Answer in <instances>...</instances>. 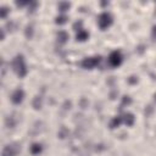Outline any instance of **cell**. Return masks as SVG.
<instances>
[{"instance_id": "1", "label": "cell", "mask_w": 156, "mask_h": 156, "mask_svg": "<svg viewBox=\"0 0 156 156\" xmlns=\"http://www.w3.org/2000/svg\"><path fill=\"white\" fill-rule=\"evenodd\" d=\"M11 66H12V69L13 72L20 77V78H23L26 77L28 69H27V66H26V62H24V56L22 54H18L13 57L12 62H11Z\"/></svg>"}, {"instance_id": "2", "label": "cell", "mask_w": 156, "mask_h": 156, "mask_svg": "<svg viewBox=\"0 0 156 156\" xmlns=\"http://www.w3.org/2000/svg\"><path fill=\"white\" fill-rule=\"evenodd\" d=\"M112 22H113L112 16H111L108 12H102V13L98 17V24H99L100 29H102V30L107 29V28L112 24Z\"/></svg>"}, {"instance_id": "3", "label": "cell", "mask_w": 156, "mask_h": 156, "mask_svg": "<svg viewBox=\"0 0 156 156\" xmlns=\"http://www.w3.org/2000/svg\"><path fill=\"white\" fill-rule=\"evenodd\" d=\"M107 61H108V65H110L111 67H118V66H121V63H122V61H123V56H122L121 51L115 50V51H112V52L110 54Z\"/></svg>"}, {"instance_id": "4", "label": "cell", "mask_w": 156, "mask_h": 156, "mask_svg": "<svg viewBox=\"0 0 156 156\" xmlns=\"http://www.w3.org/2000/svg\"><path fill=\"white\" fill-rule=\"evenodd\" d=\"M100 61H101V56H91V57H85L80 65L85 69H93L100 63Z\"/></svg>"}, {"instance_id": "5", "label": "cell", "mask_w": 156, "mask_h": 156, "mask_svg": "<svg viewBox=\"0 0 156 156\" xmlns=\"http://www.w3.org/2000/svg\"><path fill=\"white\" fill-rule=\"evenodd\" d=\"M21 151V146L18 144H11V145H5L2 149V155L1 156H16Z\"/></svg>"}, {"instance_id": "6", "label": "cell", "mask_w": 156, "mask_h": 156, "mask_svg": "<svg viewBox=\"0 0 156 156\" xmlns=\"http://www.w3.org/2000/svg\"><path fill=\"white\" fill-rule=\"evenodd\" d=\"M23 99H24V91H23L21 88L13 90V93L11 94V101H12V104H15V105L22 104Z\"/></svg>"}, {"instance_id": "7", "label": "cell", "mask_w": 156, "mask_h": 156, "mask_svg": "<svg viewBox=\"0 0 156 156\" xmlns=\"http://www.w3.org/2000/svg\"><path fill=\"white\" fill-rule=\"evenodd\" d=\"M43 151V145L40 143H33L30 146H29V152L32 155H39L40 152Z\"/></svg>"}, {"instance_id": "8", "label": "cell", "mask_w": 156, "mask_h": 156, "mask_svg": "<svg viewBox=\"0 0 156 156\" xmlns=\"http://www.w3.org/2000/svg\"><path fill=\"white\" fill-rule=\"evenodd\" d=\"M68 38H69V35H68V33L65 32V30H58L57 34H56V39H57V41H58L60 44H65V43L68 40Z\"/></svg>"}, {"instance_id": "9", "label": "cell", "mask_w": 156, "mask_h": 156, "mask_svg": "<svg viewBox=\"0 0 156 156\" xmlns=\"http://www.w3.org/2000/svg\"><path fill=\"white\" fill-rule=\"evenodd\" d=\"M122 118H123V122H124L127 126H133V124H134L135 117H134L133 113H130V112H126V113L123 115Z\"/></svg>"}, {"instance_id": "10", "label": "cell", "mask_w": 156, "mask_h": 156, "mask_svg": "<svg viewBox=\"0 0 156 156\" xmlns=\"http://www.w3.org/2000/svg\"><path fill=\"white\" fill-rule=\"evenodd\" d=\"M88 38H89V33H88L87 30H84V29H80V30L77 32V34H76V39H77L78 41H85Z\"/></svg>"}, {"instance_id": "11", "label": "cell", "mask_w": 156, "mask_h": 156, "mask_svg": "<svg viewBox=\"0 0 156 156\" xmlns=\"http://www.w3.org/2000/svg\"><path fill=\"white\" fill-rule=\"evenodd\" d=\"M32 106H33L35 110H40L41 106H43V99H41V96H39V95L34 96V99H33V101H32Z\"/></svg>"}, {"instance_id": "12", "label": "cell", "mask_w": 156, "mask_h": 156, "mask_svg": "<svg viewBox=\"0 0 156 156\" xmlns=\"http://www.w3.org/2000/svg\"><path fill=\"white\" fill-rule=\"evenodd\" d=\"M122 122H123V118H122L121 116L113 117V118L111 119V122H110V128H111V129H115V128L119 127V124H121Z\"/></svg>"}, {"instance_id": "13", "label": "cell", "mask_w": 156, "mask_h": 156, "mask_svg": "<svg viewBox=\"0 0 156 156\" xmlns=\"http://www.w3.org/2000/svg\"><path fill=\"white\" fill-rule=\"evenodd\" d=\"M33 34H34V28L32 24H27L26 26V29H24V35L27 39H32L33 38Z\"/></svg>"}, {"instance_id": "14", "label": "cell", "mask_w": 156, "mask_h": 156, "mask_svg": "<svg viewBox=\"0 0 156 156\" xmlns=\"http://www.w3.org/2000/svg\"><path fill=\"white\" fill-rule=\"evenodd\" d=\"M69 7H71V2H66V1L58 2V5H57V9L60 12H66V11H68Z\"/></svg>"}, {"instance_id": "15", "label": "cell", "mask_w": 156, "mask_h": 156, "mask_svg": "<svg viewBox=\"0 0 156 156\" xmlns=\"http://www.w3.org/2000/svg\"><path fill=\"white\" fill-rule=\"evenodd\" d=\"M5 126H6L7 128H13V127L16 126V121H15L13 116L6 117V119H5Z\"/></svg>"}, {"instance_id": "16", "label": "cell", "mask_w": 156, "mask_h": 156, "mask_svg": "<svg viewBox=\"0 0 156 156\" xmlns=\"http://www.w3.org/2000/svg\"><path fill=\"white\" fill-rule=\"evenodd\" d=\"M67 21H68V17L66 15H61V16H57L55 18V23L56 24H65Z\"/></svg>"}, {"instance_id": "17", "label": "cell", "mask_w": 156, "mask_h": 156, "mask_svg": "<svg viewBox=\"0 0 156 156\" xmlns=\"http://www.w3.org/2000/svg\"><path fill=\"white\" fill-rule=\"evenodd\" d=\"M10 12V9L9 7H6V6H1V9H0V17L2 18V20H5L6 17H7V13Z\"/></svg>"}, {"instance_id": "18", "label": "cell", "mask_w": 156, "mask_h": 156, "mask_svg": "<svg viewBox=\"0 0 156 156\" xmlns=\"http://www.w3.org/2000/svg\"><path fill=\"white\" fill-rule=\"evenodd\" d=\"M67 134H68V130H67L65 127H61V129H60V130H58V133H57V135H58L61 139L66 138V136H67Z\"/></svg>"}, {"instance_id": "19", "label": "cell", "mask_w": 156, "mask_h": 156, "mask_svg": "<svg viewBox=\"0 0 156 156\" xmlns=\"http://www.w3.org/2000/svg\"><path fill=\"white\" fill-rule=\"evenodd\" d=\"M132 102V99H130V96H128V95H124L123 98H122V104H121V106H124V105H129Z\"/></svg>"}, {"instance_id": "20", "label": "cell", "mask_w": 156, "mask_h": 156, "mask_svg": "<svg viewBox=\"0 0 156 156\" xmlns=\"http://www.w3.org/2000/svg\"><path fill=\"white\" fill-rule=\"evenodd\" d=\"M88 105H89V101H88V99H85V98H82V99L79 100V106H80L82 108H87V107H88Z\"/></svg>"}, {"instance_id": "21", "label": "cell", "mask_w": 156, "mask_h": 156, "mask_svg": "<svg viewBox=\"0 0 156 156\" xmlns=\"http://www.w3.org/2000/svg\"><path fill=\"white\" fill-rule=\"evenodd\" d=\"M37 2L35 1H29V4H28V12H34V10H35V7H37Z\"/></svg>"}, {"instance_id": "22", "label": "cell", "mask_w": 156, "mask_h": 156, "mask_svg": "<svg viewBox=\"0 0 156 156\" xmlns=\"http://www.w3.org/2000/svg\"><path fill=\"white\" fill-rule=\"evenodd\" d=\"M151 40L156 43V24H154L151 28Z\"/></svg>"}, {"instance_id": "23", "label": "cell", "mask_w": 156, "mask_h": 156, "mask_svg": "<svg viewBox=\"0 0 156 156\" xmlns=\"http://www.w3.org/2000/svg\"><path fill=\"white\" fill-rule=\"evenodd\" d=\"M82 24H83V22H82V21L76 22V23L73 24V29H74V30H77V32H79L80 29H83V28H82Z\"/></svg>"}, {"instance_id": "24", "label": "cell", "mask_w": 156, "mask_h": 156, "mask_svg": "<svg viewBox=\"0 0 156 156\" xmlns=\"http://www.w3.org/2000/svg\"><path fill=\"white\" fill-rule=\"evenodd\" d=\"M127 82H128L129 84H136V83H138V77H136V76H130V77L127 79Z\"/></svg>"}, {"instance_id": "25", "label": "cell", "mask_w": 156, "mask_h": 156, "mask_svg": "<svg viewBox=\"0 0 156 156\" xmlns=\"http://www.w3.org/2000/svg\"><path fill=\"white\" fill-rule=\"evenodd\" d=\"M152 112H154V107H152L151 105L146 106V108H145V116H146V117H149V116H150Z\"/></svg>"}, {"instance_id": "26", "label": "cell", "mask_w": 156, "mask_h": 156, "mask_svg": "<svg viewBox=\"0 0 156 156\" xmlns=\"http://www.w3.org/2000/svg\"><path fill=\"white\" fill-rule=\"evenodd\" d=\"M138 52H139V54H143V52H144V46H143V45H140V46L138 48Z\"/></svg>"}, {"instance_id": "27", "label": "cell", "mask_w": 156, "mask_h": 156, "mask_svg": "<svg viewBox=\"0 0 156 156\" xmlns=\"http://www.w3.org/2000/svg\"><path fill=\"white\" fill-rule=\"evenodd\" d=\"M5 39V30H4V28L1 29V40H4Z\"/></svg>"}, {"instance_id": "28", "label": "cell", "mask_w": 156, "mask_h": 156, "mask_svg": "<svg viewBox=\"0 0 156 156\" xmlns=\"http://www.w3.org/2000/svg\"><path fill=\"white\" fill-rule=\"evenodd\" d=\"M154 101H155V102H156V93H155V94H154Z\"/></svg>"}]
</instances>
